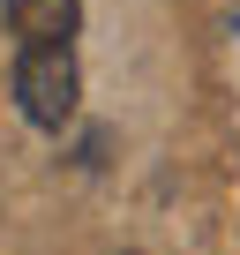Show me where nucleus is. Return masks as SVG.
Listing matches in <instances>:
<instances>
[{
  "label": "nucleus",
  "mask_w": 240,
  "mask_h": 255,
  "mask_svg": "<svg viewBox=\"0 0 240 255\" xmlns=\"http://www.w3.org/2000/svg\"><path fill=\"white\" fill-rule=\"evenodd\" d=\"M0 23L15 45H60L83 30V0H0Z\"/></svg>",
  "instance_id": "2"
},
{
  "label": "nucleus",
  "mask_w": 240,
  "mask_h": 255,
  "mask_svg": "<svg viewBox=\"0 0 240 255\" xmlns=\"http://www.w3.org/2000/svg\"><path fill=\"white\" fill-rule=\"evenodd\" d=\"M8 98L30 128L60 135L83 105V68H75V38L60 45H15V68H8Z\"/></svg>",
  "instance_id": "1"
}]
</instances>
